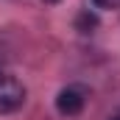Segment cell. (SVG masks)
<instances>
[{
    "label": "cell",
    "mask_w": 120,
    "mask_h": 120,
    "mask_svg": "<svg viewBox=\"0 0 120 120\" xmlns=\"http://www.w3.org/2000/svg\"><path fill=\"white\" fill-rule=\"evenodd\" d=\"M98 8H120V0H92Z\"/></svg>",
    "instance_id": "cell-4"
},
{
    "label": "cell",
    "mask_w": 120,
    "mask_h": 120,
    "mask_svg": "<svg viewBox=\"0 0 120 120\" xmlns=\"http://www.w3.org/2000/svg\"><path fill=\"white\" fill-rule=\"evenodd\" d=\"M95 25H98V20H95L92 14H81V17H78V28L84 31V34H87L90 28H95Z\"/></svg>",
    "instance_id": "cell-3"
},
{
    "label": "cell",
    "mask_w": 120,
    "mask_h": 120,
    "mask_svg": "<svg viewBox=\"0 0 120 120\" xmlns=\"http://www.w3.org/2000/svg\"><path fill=\"white\" fill-rule=\"evenodd\" d=\"M25 103V87L11 73L0 70V115H11Z\"/></svg>",
    "instance_id": "cell-1"
},
{
    "label": "cell",
    "mask_w": 120,
    "mask_h": 120,
    "mask_svg": "<svg viewBox=\"0 0 120 120\" xmlns=\"http://www.w3.org/2000/svg\"><path fill=\"white\" fill-rule=\"evenodd\" d=\"M112 120H120V117H112Z\"/></svg>",
    "instance_id": "cell-6"
},
{
    "label": "cell",
    "mask_w": 120,
    "mask_h": 120,
    "mask_svg": "<svg viewBox=\"0 0 120 120\" xmlns=\"http://www.w3.org/2000/svg\"><path fill=\"white\" fill-rule=\"evenodd\" d=\"M87 98H90L87 87H81V84H70V87H64V90L56 95V109H59L61 115L73 117V115H78V112L87 106Z\"/></svg>",
    "instance_id": "cell-2"
},
{
    "label": "cell",
    "mask_w": 120,
    "mask_h": 120,
    "mask_svg": "<svg viewBox=\"0 0 120 120\" xmlns=\"http://www.w3.org/2000/svg\"><path fill=\"white\" fill-rule=\"evenodd\" d=\"M45 3H61V0H45Z\"/></svg>",
    "instance_id": "cell-5"
}]
</instances>
